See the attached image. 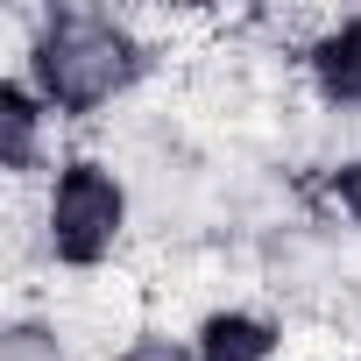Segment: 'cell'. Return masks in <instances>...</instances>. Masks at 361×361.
<instances>
[{
  "label": "cell",
  "mask_w": 361,
  "mask_h": 361,
  "mask_svg": "<svg viewBox=\"0 0 361 361\" xmlns=\"http://www.w3.org/2000/svg\"><path fill=\"white\" fill-rule=\"evenodd\" d=\"M163 71V43L121 8H36L15 15V78L57 114V128L114 121Z\"/></svg>",
  "instance_id": "6da1fadb"
},
{
  "label": "cell",
  "mask_w": 361,
  "mask_h": 361,
  "mask_svg": "<svg viewBox=\"0 0 361 361\" xmlns=\"http://www.w3.org/2000/svg\"><path fill=\"white\" fill-rule=\"evenodd\" d=\"M135 241V185L99 149H64L36 185V248L64 276H99Z\"/></svg>",
  "instance_id": "7a4b0ae2"
},
{
  "label": "cell",
  "mask_w": 361,
  "mask_h": 361,
  "mask_svg": "<svg viewBox=\"0 0 361 361\" xmlns=\"http://www.w3.org/2000/svg\"><path fill=\"white\" fill-rule=\"evenodd\" d=\"M298 85L312 92L319 114H340V121H361V8L354 15H319L298 50Z\"/></svg>",
  "instance_id": "3957f363"
},
{
  "label": "cell",
  "mask_w": 361,
  "mask_h": 361,
  "mask_svg": "<svg viewBox=\"0 0 361 361\" xmlns=\"http://www.w3.org/2000/svg\"><path fill=\"white\" fill-rule=\"evenodd\" d=\"M192 347L199 361H290V326L255 298H220L192 319Z\"/></svg>",
  "instance_id": "277c9868"
},
{
  "label": "cell",
  "mask_w": 361,
  "mask_h": 361,
  "mask_svg": "<svg viewBox=\"0 0 361 361\" xmlns=\"http://www.w3.org/2000/svg\"><path fill=\"white\" fill-rule=\"evenodd\" d=\"M57 114L29 92V78L8 71V85H0V163H8V185L15 192H36L43 177L57 170Z\"/></svg>",
  "instance_id": "5b68a950"
},
{
  "label": "cell",
  "mask_w": 361,
  "mask_h": 361,
  "mask_svg": "<svg viewBox=\"0 0 361 361\" xmlns=\"http://www.w3.org/2000/svg\"><path fill=\"white\" fill-rule=\"evenodd\" d=\"M319 206H326L333 227H347L361 241V149H347V156H333L319 170Z\"/></svg>",
  "instance_id": "8992f818"
},
{
  "label": "cell",
  "mask_w": 361,
  "mask_h": 361,
  "mask_svg": "<svg viewBox=\"0 0 361 361\" xmlns=\"http://www.w3.org/2000/svg\"><path fill=\"white\" fill-rule=\"evenodd\" d=\"M106 361H199V347H192V326L142 319V326H128V333L114 340V354H106Z\"/></svg>",
  "instance_id": "52a82bcc"
},
{
  "label": "cell",
  "mask_w": 361,
  "mask_h": 361,
  "mask_svg": "<svg viewBox=\"0 0 361 361\" xmlns=\"http://www.w3.org/2000/svg\"><path fill=\"white\" fill-rule=\"evenodd\" d=\"M0 361H71V340L50 312H15L8 340H0Z\"/></svg>",
  "instance_id": "ba28073f"
}]
</instances>
